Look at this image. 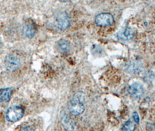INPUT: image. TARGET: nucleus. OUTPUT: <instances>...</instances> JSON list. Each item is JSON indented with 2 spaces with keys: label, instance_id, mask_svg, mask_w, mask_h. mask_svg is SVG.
<instances>
[{
  "label": "nucleus",
  "instance_id": "obj_1",
  "mask_svg": "<svg viewBox=\"0 0 155 131\" xmlns=\"http://www.w3.org/2000/svg\"><path fill=\"white\" fill-rule=\"evenodd\" d=\"M24 115V110L19 106H13L9 107L6 112V119L11 122L19 121Z\"/></svg>",
  "mask_w": 155,
  "mask_h": 131
},
{
  "label": "nucleus",
  "instance_id": "obj_2",
  "mask_svg": "<svg viewBox=\"0 0 155 131\" xmlns=\"http://www.w3.org/2000/svg\"><path fill=\"white\" fill-rule=\"evenodd\" d=\"M5 68L11 72H14L17 70L21 66V60L19 56L11 54L6 56L5 59Z\"/></svg>",
  "mask_w": 155,
  "mask_h": 131
},
{
  "label": "nucleus",
  "instance_id": "obj_3",
  "mask_svg": "<svg viewBox=\"0 0 155 131\" xmlns=\"http://www.w3.org/2000/svg\"><path fill=\"white\" fill-rule=\"evenodd\" d=\"M55 26L61 30H65L70 25V19L68 15L65 12L57 14L54 18Z\"/></svg>",
  "mask_w": 155,
  "mask_h": 131
},
{
  "label": "nucleus",
  "instance_id": "obj_4",
  "mask_svg": "<svg viewBox=\"0 0 155 131\" xmlns=\"http://www.w3.org/2000/svg\"><path fill=\"white\" fill-rule=\"evenodd\" d=\"M84 104V103L71 98L68 103L69 112L74 116H77L81 114L85 110Z\"/></svg>",
  "mask_w": 155,
  "mask_h": 131
},
{
  "label": "nucleus",
  "instance_id": "obj_5",
  "mask_svg": "<svg viewBox=\"0 0 155 131\" xmlns=\"http://www.w3.org/2000/svg\"><path fill=\"white\" fill-rule=\"evenodd\" d=\"M97 25L101 27H107L114 23L113 16L109 13H101L98 14L95 18Z\"/></svg>",
  "mask_w": 155,
  "mask_h": 131
},
{
  "label": "nucleus",
  "instance_id": "obj_6",
  "mask_svg": "<svg viewBox=\"0 0 155 131\" xmlns=\"http://www.w3.org/2000/svg\"><path fill=\"white\" fill-rule=\"evenodd\" d=\"M59 118L63 127L67 131H75L77 130L76 126L73 120L63 110L59 112Z\"/></svg>",
  "mask_w": 155,
  "mask_h": 131
},
{
  "label": "nucleus",
  "instance_id": "obj_7",
  "mask_svg": "<svg viewBox=\"0 0 155 131\" xmlns=\"http://www.w3.org/2000/svg\"><path fill=\"white\" fill-rule=\"evenodd\" d=\"M128 92L132 97L134 98H139L145 93V88L141 83L139 82H134L129 86Z\"/></svg>",
  "mask_w": 155,
  "mask_h": 131
},
{
  "label": "nucleus",
  "instance_id": "obj_8",
  "mask_svg": "<svg viewBox=\"0 0 155 131\" xmlns=\"http://www.w3.org/2000/svg\"><path fill=\"white\" fill-rule=\"evenodd\" d=\"M135 35L134 30L129 27L121 28L118 32L117 36L119 40L122 41H129L133 40Z\"/></svg>",
  "mask_w": 155,
  "mask_h": 131
},
{
  "label": "nucleus",
  "instance_id": "obj_9",
  "mask_svg": "<svg viewBox=\"0 0 155 131\" xmlns=\"http://www.w3.org/2000/svg\"><path fill=\"white\" fill-rule=\"evenodd\" d=\"M143 68V65L142 61L137 60L131 61L125 65V70L129 74H136L141 72Z\"/></svg>",
  "mask_w": 155,
  "mask_h": 131
},
{
  "label": "nucleus",
  "instance_id": "obj_10",
  "mask_svg": "<svg viewBox=\"0 0 155 131\" xmlns=\"http://www.w3.org/2000/svg\"><path fill=\"white\" fill-rule=\"evenodd\" d=\"M57 48L60 53H68L70 50V43L66 40L61 39L57 43Z\"/></svg>",
  "mask_w": 155,
  "mask_h": 131
},
{
  "label": "nucleus",
  "instance_id": "obj_11",
  "mask_svg": "<svg viewBox=\"0 0 155 131\" xmlns=\"http://www.w3.org/2000/svg\"><path fill=\"white\" fill-rule=\"evenodd\" d=\"M12 90L11 88L2 89L0 90V102L8 103L11 99Z\"/></svg>",
  "mask_w": 155,
  "mask_h": 131
},
{
  "label": "nucleus",
  "instance_id": "obj_12",
  "mask_svg": "<svg viewBox=\"0 0 155 131\" xmlns=\"http://www.w3.org/2000/svg\"><path fill=\"white\" fill-rule=\"evenodd\" d=\"M36 30L34 25L32 24H27L24 28V33L25 36L27 38H33L35 34Z\"/></svg>",
  "mask_w": 155,
  "mask_h": 131
},
{
  "label": "nucleus",
  "instance_id": "obj_13",
  "mask_svg": "<svg viewBox=\"0 0 155 131\" xmlns=\"http://www.w3.org/2000/svg\"><path fill=\"white\" fill-rule=\"evenodd\" d=\"M135 128H136V126L134 122L132 120L129 119L128 121H127L124 124L121 130L123 131H133L135 130Z\"/></svg>",
  "mask_w": 155,
  "mask_h": 131
},
{
  "label": "nucleus",
  "instance_id": "obj_14",
  "mask_svg": "<svg viewBox=\"0 0 155 131\" xmlns=\"http://www.w3.org/2000/svg\"><path fill=\"white\" fill-rule=\"evenodd\" d=\"M133 119H134V121L137 124H139V117L138 113L136 111H134V112H133Z\"/></svg>",
  "mask_w": 155,
  "mask_h": 131
},
{
  "label": "nucleus",
  "instance_id": "obj_15",
  "mask_svg": "<svg viewBox=\"0 0 155 131\" xmlns=\"http://www.w3.org/2000/svg\"><path fill=\"white\" fill-rule=\"evenodd\" d=\"M21 130H24V131H32V130H34V128H31L30 127H23L22 128H21Z\"/></svg>",
  "mask_w": 155,
  "mask_h": 131
},
{
  "label": "nucleus",
  "instance_id": "obj_16",
  "mask_svg": "<svg viewBox=\"0 0 155 131\" xmlns=\"http://www.w3.org/2000/svg\"><path fill=\"white\" fill-rule=\"evenodd\" d=\"M61 2H67L68 1H69V0H59Z\"/></svg>",
  "mask_w": 155,
  "mask_h": 131
}]
</instances>
